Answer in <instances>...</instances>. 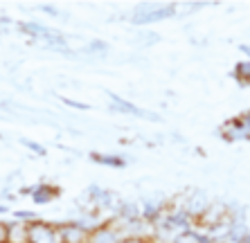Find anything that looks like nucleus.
<instances>
[{
	"label": "nucleus",
	"mask_w": 250,
	"mask_h": 243,
	"mask_svg": "<svg viewBox=\"0 0 250 243\" xmlns=\"http://www.w3.org/2000/svg\"><path fill=\"white\" fill-rule=\"evenodd\" d=\"M61 189L57 185H50V182H41V185H36L32 189V201L36 205H45V202H52L54 198H59Z\"/></svg>",
	"instance_id": "6"
},
{
	"label": "nucleus",
	"mask_w": 250,
	"mask_h": 243,
	"mask_svg": "<svg viewBox=\"0 0 250 243\" xmlns=\"http://www.w3.org/2000/svg\"><path fill=\"white\" fill-rule=\"evenodd\" d=\"M174 243H201V234H196L194 230H185L176 237Z\"/></svg>",
	"instance_id": "10"
},
{
	"label": "nucleus",
	"mask_w": 250,
	"mask_h": 243,
	"mask_svg": "<svg viewBox=\"0 0 250 243\" xmlns=\"http://www.w3.org/2000/svg\"><path fill=\"white\" fill-rule=\"evenodd\" d=\"M7 243H27V230H25V221L9 223V241Z\"/></svg>",
	"instance_id": "7"
},
{
	"label": "nucleus",
	"mask_w": 250,
	"mask_h": 243,
	"mask_svg": "<svg viewBox=\"0 0 250 243\" xmlns=\"http://www.w3.org/2000/svg\"><path fill=\"white\" fill-rule=\"evenodd\" d=\"M59 225V241L61 243H88V234L90 230L83 227L77 221H65V223H57Z\"/></svg>",
	"instance_id": "5"
},
{
	"label": "nucleus",
	"mask_w": 250,
	"mask_h": 243,
	"mask_svg": "<svg viewBox=\"0 0 250 243\" xmlns=\"http://www.w3.org/2000/svg\"><path fill=\"white\" fill-rule=\"evenodd\" d=\"M23 144H25V146H29L32 151H36V153H41V156H45V149H43V146L32 144V142H27V140H23Z\"/></svg>",
	"instance_id": "15"
},
{
	"label": "nucleus",
	"mask_w": 250,
	"mask_h": 243,
	"mask_svg": "<svg viewBox=\"0 0 250 243\" xmlns=\"http://www.w3.org/2000/svg\"><path fill=\"white\" fill-rule=\"evenodd\" d=\"M228 216H230V207H228L226 202L223 201H212L208 207H205V212H201L196 219H192V223H196L201 230L212 232L214 227L221 225Z\"/></svg>",
	"instance_id": "2"
},
{
	"label": "nucleus",
	"mask_w": 250,
	"mask_h": 243,
	"mask_svg": "<svg viewBox=\"0 0 250 243\" xmlns=\"http://www.w3.org/2000/svg\"><path fill=\"white\" fill-rule=\"evenodd\" d=\"M95 162L99 164H108V167H124V160L120 156H106V153H90Z\"/></svg>",
	"instance_id": "8"
},
{
	"label": "nucleus",
	"mask_w": 250,
	"mask_h": 243,
	"mask_svg": "<svg viewBox=\"0 0 250 243\" xmlns=\"http://www.w3.org/2000/svg\"><path fill=\"white\" fill-rule=\"evenodd\" d=\"M122 230L115 223V219L102 221L99 225H95L88 234V243H120L122 241Z\"/></svg>",
	"instance_id": "3"
},
{
	"label": "nucleus",
	"mask_w": 250,
	"mask_h": 243,
	"mask_svg": "<svg viewBox=\"0 0 250 243\" xmlns=\"http://www.w3.org/2000/svg\"><path fill=\"white\" fill-rule=\"evenodd\" d=\"M176 12V5H160V7H151V5H145L140 7V12H135L131 16V23L135 25H149V23H158L163 18L174 16Z\"/></svg>",
	"instance_id": "4"
},
{
	"label": "nucleus",
	"mask_w": 250,
	"mask_h": 243,
	"mask_svg": "<svg viewBox=\"0 0 250 243\" xmlns=\"http://www.w3.org/2000/svg\"><path fill=\"white\" fill-rule=\"evenodd\" d=\"M102 50H108V45L102 43V40H95V43H90V45L86 47V52H102Z\"/></svg>",
	"instance_id": "13"
},
{
	"label": "nucleus",
	"mask_w": 250,
	"mask_h": 243,
	"mask_svg": "<svg viewBox=\"0 0 250 243\" xmlns=\"http://www.w3.org/2000/svg\"><path fill=\"white\" fill-rule=\"evenodd\" d=\"M9 241V223L7 221H0V243Z\"/></svg>",
	"instance_id": "12"
},
{
	"label": "nucleus",
	"mask_w": 250,
	"mask_h": 243,
	"mask_svg": "<svg viewBox=\"0 0 250 243\" xmlns=\"http://www.w3.org/2000/svg\"><path fill=\"white\" fill-rule=\"evenodd\" d=\"M120 243H156V239L151 234H128V237H122Z\"/></svg>",
	"instance_id": "11"
},
{
	"label": "nucleus",
	"mask_w": 250,
	"mask_h": 243,
	"mask_svg": "<svg viewBox=\"0 0 250 243\" xmlns=\"http://www.w3.org/2000/svg\"><path fill=\"white\" fill-rule=\"evenodd\" d=\"M156 40H160V36H158V34H149V36H140L138 43H142V45H149V43H156Z\"/></svg>",
	"instance_id": "14"
},
{
	"label": "nucleus",
	"mask_w": 250,
	"mask_h": 243,
	"mask_svg": "<svg viewBox=\"0 0 250 243\" xmlns=\"http://www.w3.org/2000/svg\"><path fill=\"white\" fill-rule=\"evenodd\" d=\"M27 243H61L59 241V225L43 219L25 221Z\"/></svg>",
	"instance_id": "1"
},
{
	"label": "nucleus",
	"mask_w": 250,
	"mask_h": 243,
	"mask_svg": "<svg viewBox=\"0 0 250 243\" xmlns=\"http://www.w3.org/2000/svg\"><path fill=\"white\" fill-rule=\"evenodd\" d=\"M234 77L239 83H250V61H241L234 68Z\"/></svg>",
	"instance_id": "9"
},
{
	"label": "nucleus",
	"mask_w": 250,
	"mask_h": 243,
	"mask_svg": "<svg viewBox=\"0 0 250 243\" xmlns=\"http://www.w3.org/2000/svg\"><path fill=\"white\" fill-rule=\"evenodd\" d=\"M0 212H7V209H5V207H2V205H0Z\"/></svg>",
	"instance_id": "16"
},
{
	"label": "nucleus",
	"mask_w": 250,
	"mask_h": 243,
	"mask_svg": "<svg viewBox=\"0 0 250 243\" xmlns=\"http://www.w3.org/2000/svg\"><path fill=\"white\" fill-rule=\"evenodd\" d=\"M156 243H163V241H156Z\"/></svg>",
	"instance_id": "17"
}]
</instances>
